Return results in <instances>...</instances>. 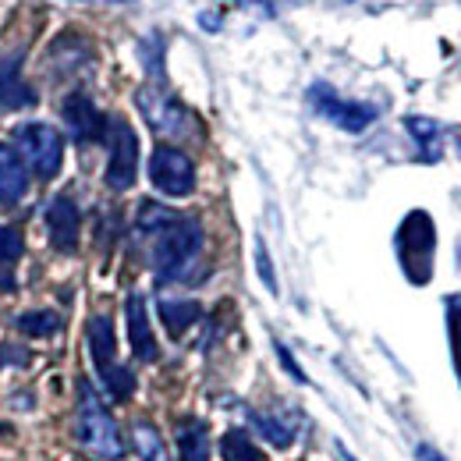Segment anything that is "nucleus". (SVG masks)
<instances>
[{"instance_id":"nucleus-1","label":"nucleus","mask_w":461,"mask_h":461,"mask_svg":"<svg viewBox=\"0 0 461 461\" xmlns=\"http://www.w3.org/2000/svg\"><path fill=\"white\" fill-rule=\"evenodd\" d=\"M142 238L149 241V259H153V270H157L160 285L188 281L192 267L203 256V224L195 217L171 213L160 228H153Z\"/></svg>"},{"instance_id":"nucleus-2","label":"nucleus","mask_w":461,"mask_h":461,"mask_svg":"<svg viewBox=\"0 0 461 461\" xmlns=\"http://www.w3.org/2000/svg\"><path fill=\"white\" fill-rule=\"evenodd\" d=\"M75 437L78 444L100 461H117L124 455V440L117 429L114 415L104 408L100 394L89 380H78V415H75Z\"/></svg>"},{"instance_id":"nucleus-3","label":"nucleus","mask_w":461,"mask_h":461,"mask_svg":"<svg viewBox=\"0 0 461 461\" xmlns=\"http://www.w3.org/2000/svg\"><path fill=\"white\" fill-rule=\"evenodd\" d=\"M398 249V263H402L404 277L411 285H429L433 281V256H437V228L429 221L426 210H411L404 217L394 238Z\"/></svg>"},{"instance_id":"nucleus-4","label":"nucleus","mask_w":461,"mask_h":461,"mask_svg":"<svg viewBox=\"0 0 461 461\" xmlns=\"http://www.w3.org/2000/svg\"><path fill=\"white\" fill-rule=\"evenodd\" d=\"M89 355H93V366H96L100 384L107 387V394L114 402H128L135 394V376H131V369H124L117 362V341L111 316H93L89 320Z\"/></svg>"},{"instance_id":"nucleus-5","label":"nucleus","mask_w":461,"mask_h":461,"mask_svg":"<svg viewBox=\"0 0 461 461\" xmlns=\"http://www.w3.org/2000/svg\"><path fill=\"white\" fill-rule=\"evenodd\" d=\"M14 153L22 157V164L29 171L50 181V177H58L60 164H64V139L54 124L29 121V124L14 128Z\"/></svg>"},{"instance_id":"nucleus-6","label":"nucleus","mask_w":461,"mask_h":461,"mask_svg":"<svg viewBox=\"0 0 461 461\" xmlns=\"http://www.w3.org/2000/svg\"><path fill=\"white\" fill-rule=\"evenodd\" d=\"M135 107L146 117V124L164 139H188L195 135V117L185 104H177L160 82H149L135 93Z\"/></svg>"},{"instance_id":"nucleus-7","label":"nucleus","mask_w":461,"mask_h":461,"mask_svg":"<svg viewBox=\"0 0 461 461\" xmlns=\"http://www.w3.org/2000/svg\"><path fill=\"white\" fill-rule=\"evenodd\" d=\"M107 142H111V160H107V188L128 192L139 177V135L131 131V124L124 117L107 121Z\"/></svg>"},{"instance_id":"nucleus-8","label":"nucleus","mask_w":461,"mask_h":461,"mask_svg":"<svg viewBox=\"0 0 461 461\" xmlns=\"http://www.w3.org/2000/svg\"><path fill=\"white\" fill-rule=\"evenodd\" d=\"M149 181L157 192L171 199H185L195 192V164L177 146H157L149 157Z\"/></svg>"},{"instance_id":"nucleus-9","label":"nucleus","mask_w":461,"mask_h":461,"mask_svg":"<svg viewBox=\"0 0 461 461\" xmlns=\"http://www.w3.org/2000/svg\"><path fill=\"white\" fill-rule=\"evenodd\" d=\"M309 104H312V111L320 117H327L330 124H338L341 131H366L373 121H376V107H369V104H355V100H345V96H338L330 86H323V82H316L312 89H309Z\"/></svg>"},{"instance_id":"nucleus-10","label":"nucleus","mask_w":461,"mask_h":461,"mask_svg":"<svg viewBox=\"0 0 461 461\" xmlns=\"http://www.w3.org/2000/svg\"><path fill=\"white\" fill-rule=\"evenodd\" d=\"M60 117L71 131L75 142H96V139H107V117L96 111V104L86 96V93H71L64 104H60Z\"/></svg>"},{"instance_id":"nucleus-11","label":"nucleus","mask_w":461,"mask_h":461,"mask_svg":"<svg viewBox=\"0 0 461 461\" xmlns=\"http://www.w3.org/2000/svg\"><path fill=\"white\" fill-rule=\"evenodd\" d=\"M124 323H128V345L135 351L139 362H157L160 358V345H157V334L149 327V309H146V298L142 294H128L124 302Z\"/></svg>"},{"instance_id":"nucleus-12","label":"nucleus","mask_w":461,"mask_h":461,"mask_svg":"<svg viewBox=\"0 0 461 461\" xmlns=\"http://www.w3.org/2000/svg\"><path fill=\"white\" fill-rule=\"evenodd\" d=\"M43 221H47L50 245H54L58 252H75V249H78V224H82V217H78V206H75L68 195H58V199L47 206Z\"/></svg>"},{"instance_id":"nucleus-13","label":"nucleus","mask_w":461,"mask_h":461,"mask_svg":"<svg viewBox=\"0 0 461 461\" xmlns=\"http://www.w3.org/2000/svg\"><path fill=\"white\" fill-rule=\"evenodd\" d=\"M32 104L36 93L22 78V54H0V111H25Z\"/></svg>"},{"instance_id":"nucleus-14","label":"nucleus","mask_w":461,"mask_h":461,"mask_svg":"<svg viewBox=\"0 0 461 461\" xmlns=\"http://www.w3.org/2000/svg\"><path fill=\"white\" fill-rule=\"evenodd\" d=\"M25 192H29V167L22 164V157L14 153V146L0 142V206L22 203Z\"/></svg>"},{"instance_id":"nucleus-15","label":"nucleus","mask_w":461,"mask_h":461,"mask_svg":"<svg viewBox=\"0 0 461 461\" xmlns=\"http://www.w3.org/2000/svg\"><path fill=\"white\" fill-rule=\"evenodd\" d=\"M404 128H408V135L415 139V146H419V157L426 160V164H437L440 160V153H444V131H440V124L433 121V117H404Z\"/></svg>"},{"instance_id":"nucleus-16","label":"nucleus","mask_w":461,"mask_h":461,"mask_svg":"<svg viewBox=\"0 0 461 461\" xmlns=\"http://www.w3.org/2000/svg\"><path fill=\"white\" fill-rule=\"evenodd\" d=\"M177 455L181 461H210V429L203 419L177 422Z\"/></svg>"},{"instance_id":"nucleus-17","label":"nucleus","mask_w":461,"mask_h":461,"mask_svg":"<svg viewBox=\"0 0 461 461\" xmlns=\"http://www.w3.org/2000/svg\"><path fill=\"white\" fill-rule=\"evenodd\" d=\"M252 422H256V429L274 444V447H291V440H294V433H298V415L291 411V415H277V411H252Z\"/></svg>"},{"instance_id":"nucleus-18","label":"nucleus","mask_w":461,"mask_h":461,"mask_svg":"<svg viewBox=\"0 0 461 461\" xmlns=\"http://www.w3.org/2000/svg\"><path fill=\"white\" fill-rule=\"evenodd\" d=\"M160 320H164V327L171 330V338H181L199 316H203V305L199 302H192V298H160Z\"/></svg>"},{"instance_id":"nucleus-19","label":"nucleus","mask_w":461,"mask_h":461,"mask_svg":"<svg viewBox=\"0 0 461 461\" xmlns=\"http://www.w3.org/2000/svg\"><path fill=\"white\" fill-rule=\"evenodd\" d=\"M14 327L25 338H54L60 327H64V320H60L54 309H29V312H22L14 320Z\"/></svg>"},{"instance_id":"nucleus-20","label":"nucleus","mask_w":461,"mask_h":461,"mask_svg":"<svg viewBox=\"0 0 461 461\" xmlns=\"http://www.w3.org/2000/svg\"><path fill=\"white\" fill-rule=\"evenodd\" d=\"M131 444H135V451H139L142 461H171L164 437H160L157 426H149V422H135V426H131Z\"/></svg>"},{"instance_id":"nucleus-21","label":"nucleus","mask_w":461,"mask_h":461,"mask_svg":"<svg viewBox=\"0 0 461 461\" xmlns=\"http://www.w3.org/2000/svg\"><path fill=\"white\" fill-rule=\"evenodd\" d=\"M221 455H224V461H267L263 451L252 444V437H249L245 429H228V433H224Z\"/></svg>"},{"instance_id":"nucleus-22","label":"nucleus","mask_w":461,"mask_h":461,"mask_svg":"<svg viewBox=\"0 0 461 461\" xmlns=\"http://www.w3.org/2000/svg\"><path fill=\"white\" fill-rule=\"evenodd\" d=\"M22 259V234L14 228H4L0 224V288H11V281L4 277L14 263Z\"/></svg>"},{"instance_id":"nucleus-23","label":"nucleus","mask_w":461,"mask_h":461,"mask_svg":"<svg viewBox=\"0 0 461 461\" xmlns=\"http://www.w3.org/2000/svg\"><path fill=\"white\" fill-rule=\"evenodd\" d=\"M447 323H451V345H455V362L461 376V294L447 298Z\"/></svg>"},{"instance_id":"nucleus-24","label":"nucleus","mask_w":461,"mask_h":461,"mask_svg":"<svg viewBox=\"0 0 461 461\" xmlns=\"http://www.w3.org/2000/svg\"><path fill=\"white\" fill-rule=\"evenodd\" d=\"M256 267H259V281H263L267 288L277 294V277H274V263H270V256H267V245H263V238L256 241Z\"/></svg>"},{"instance_id":"nucleus-25","label":"nucleus","mask_w":461,"mask_h":461,"mask_svg":"<svg viewBox=\"0 0 461 461\" xmlns=\"http://www.w3.org/2000/svg\"><path fill=\"white\" fill-rule=\"evenodd\" d=\"M274 351H277V358H281V366H285V369H288L291 376H294V380H298V384H305V373H302V369H298V362H294V358H291V351L285 345H281V341H274Z\"/></svg>"},{"instance_id":"nucleus-26","label":"nucleus","mask_w":461,"mask_h":461,"mask_svg":"<svg viewBox=\"0 0 461 461\" xmlns=\"http://www.w3.org/2000/svg\"><path fill=\"white\" fill-rule=\"evenodd\" d=\"M419 461H447L440 451H433L429 444H419Z\"/></svg>"},{"instance_id":"nucleus-27","label":"nucleus","mask_w":461,"mask_h":461,"mask_svg":"<svg viewBox=\"0 0 461 461\" xmlns=\"http://www.w3.org/2000/svg\"><path fill=\"white\" fill-rule=\"evenodd\" d=\"M455 142H458V149H461V128H455Z\"/></svg>"},{"instance_id":"nucleus-28","label":"nucleus","mask_w":461,"mask_h":461,"mask_svg":"<svg viewBox=\"0 0 461 461\" xmlns=\"http://www.w3.org/2000/svg\"><path fill=\"white\" fill-rule=\"evenodd\" d=\"M100 4H128V0H100Z\"/></svg>"},{"instance_id":"nucleus-29","label":"nucleus","mask_w":461,"mask_h":461,"mask_svg":"<svg viewBox=\"0 0 461 461\" xmlns=\"http://www.w3.org/2000/svg\"><path fill=\"white\" fill-rule=\"evenodd\" d=\"M241 4H252V0H241Z\"/></svg>"}]
</instances>
